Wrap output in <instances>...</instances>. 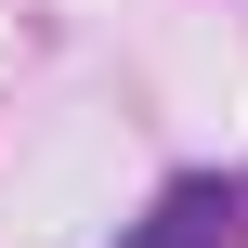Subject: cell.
<instances>
[{"mask_svg":"<svg viewBox=\"0 0 248 248\" xmlns=\"http://www.w3.org/2000/svg\"><path fill=\"white\" fill-rule=\"evenodd\" d=\"M248 235V183H222V170H183L157 209H144V235H118V248H235Z\"/></svg>","mask_w":248,"mask_h":248,"instance_id":"obj_1","label":"cell"}]
</instances>
